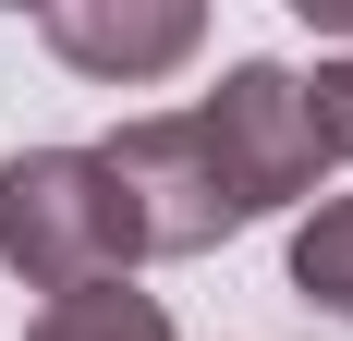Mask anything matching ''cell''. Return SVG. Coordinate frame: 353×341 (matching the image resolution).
Here are the masks:
<instances>
[{"label": "cell", "mask_w": 353, "mask_h": 341, "mask_svg": "<svg viewBox=\"0 0 353 341\" xmlns=\"http://www.w3.org/2000/svg\"><path fill=\"white\" fill-rule=\"evenodd\" d=\"M37 37H49L85 86H146V73L195 61L208 12H195V0H49V12H37Z\"/></svg>", "instance_id": "obj_4"}, {"label": "cell", "mask_w": 353, "mask_h": 341, "mask_svg": "<svg viewBox=\"0 0 353 341\" xmlns=\"http://www.w3.org/2000/svg\"><path fill=\"white\" fill-rule=\"evenodd\" d=\"M292 293L317 317H353V195L305 207V232H292Z\"/></svg>", "instance_id": "obj_5"}, {"label": "cell", "mask_w": 353, "mask_h": 341, "mask_svg": "<svg viewBox=\"0 0 353 341\" xmlns=\"http://www.w3.org/2000/svg\"><path fill=\"white\" fill-rule=\"evenodd\" d=\"M305 98H317V135H329V159H353V49H329V61L305 73Z\"/></svg>", "instance_id": "obj_7"}, {"label": "cell", "mask_w": 353, "mask_h": 341, "mask_svg": "<svg viewBox=\"0 0 353 341\" xmlns=\"http://www.w3.org/2000/svg\"><path fill=\"white\" fill-rule=\"evenodd\" d=\"M25 341H183V329H171L159 305H146L134 280H110V293H61V305L37 317Z\"/></svg>", "instance_id": "obj_6"}, {"label": "cell", "mask_w": 353, "mask_h": 341, "mask_svg": "<svg viewBox=\"0 0 353 341\" xmlns=\"http://www.w3.org/2000/svg\"><path fill=\"white\" fill-rule=\"evenodd\" d=\"M98 159H110V183H122V207H134L146 256H208L219 232H244V207H232V183H219L208 135H195V110L122 122V135H110Z\"/></svg>", "instance_id": "obj_3"}, {"label": "cell", "mask_w": 353, "mask_h": 341, "mask_svg": "<svg viewBox=\"0 0 353 341\" xmlns=\"http://www.w3.org/2000/svg\"><path fill=\"white\" fill-rule=\"evenodd\" d=\"M0 256L25 269V293L61 305V293H110L146 256V232L98 146H25V159H0Z\"/></svg>", "instance_id": "obj_1"}, {"label": "cell", "mask_w": 353, "mask_h": 341, "mask_svg": "<svg viewBox=\"0 0 353 341\" xmlns=\"http://www.w3.org/2000/svg\"><path fill=\"white\" fill-rule=\"evenodd\" d=\"M195 135H208V159H219V183H232L244 220L317 195V170H329L317 98H305V73H281V61H232V73H219V98L195 110Z\"/></svg>", "instance_id": "obj_2"}]
</instances>
